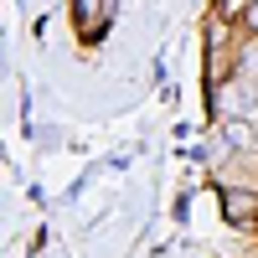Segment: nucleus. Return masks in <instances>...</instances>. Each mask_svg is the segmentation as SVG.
<instances>
[{"label":"nucleus","instance_id":"f257e3e1","mask_svg":"<svg viewBox=\"0 0 258 258\" xmlns=\"http://www.w3.org/2000/svg\"><path fill=\"white\" fill-rule=\"evenodd\" d=\"M222 212L232 222H253L258 217V197L253 191H222Z\"/></svg>","mask_w":258,"mask_h":258},{"label":"nucleus","instance_id":"f03ea898","mask_svg":"<svg viewBox=\"0 0 258 258\" xmlns=\"http://www.w3.org/2000/svg\"><path fill=\"white\" fill-rule=\"evenodd\" d=\"M243 31H258V0H253V6H243Z\"/></svg>","mask_w":258,"mask_h":258}]
</instances>
